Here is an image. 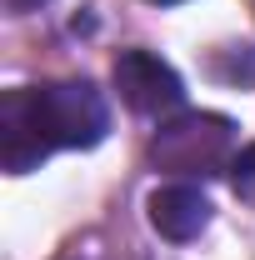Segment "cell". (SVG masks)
Listing matches in <instances>:
<instances>
[{
  "label": "cell",
  "mask_w": 255,
  "mask_h": 260,
  "mask_svg": "<svg viewBox=\"0 0 255 260\" xmlns=\"http://www.w3.org/2000/svg\"><path fill=\"white\" fill-rule=\"evenodd\" d=\"M150 160L155 170L180 175V180L220 175L235 160V120H225L215 110H180L150 140Z\"/></svg>",
  "instance_id": "obj_2"
},
{
  "label": "cell",
  "mask_w": 255,
  "mask_h": 260,
  "mask_svg": "<svg viewBox=\"0 0 255 260\" xmlns=\"http://www.w3.org/2000/svg\"><path fill=\"white\" fill-rule=\"evenodd\" d=\"M110 130V105L90 80L15 85L0 100V165L30 175L55 150H90Z\"/></svg>",
  "instance_id": "obj_1"
},
{
  "label": "cell",
  "mask_w": 255,
  "mask_h": 260,
  "mask_svg": "<svg viewBox=\"0 0 255 260\" xmlns=\"http://www.w3.org/2000/svg\"><path fill=\"white\" fill-rule=\"evenodd\" d=\"M115 90L135 115H180L185 85L175 65H165L150 50H120L115 55Z\"/></svg>",
  "instance_id": "obj_3"
},
{
  "label": "cell",
  "mask_w": 255,
  "mask_h": 260,
  "mask_svg": "<svg viewBox=\"0 0 255 260\" xmlns=\"http://www.w3.org/2000/svg\"><path fill=\"white\" fill-rule=\"evenodd\" d=\"M150 225L165 240H195L200 230L210 225V200L195 190L190 180H175V185H160L150 195Z\"/></svg>",
  "instance_id": "obj_4"
},
{
  "label": "cell",
  "mask_w": 255,
  "mask_h": 260,
  "mask_svg": "<svg viewBox=\"0 0 255 260\" xmlns=\"http://www.w3.org/2000/svg\"><path fill=\"white\" fill-rule=\"evenodd\" d=\"M155 5H175V0H155Z\"/></svg>",
  "instance_id": "obj_7"
},
{
  "label": "cell",
  "mask_w": 255,
  "mask_h": 260,
  "mask_svg": "<svg viewBox=\"0 0 255 260\" xmlns=\"http://www.w3.org/2000/svg\"><path fill=\"white\" fill-rule=\"evenodd\" d=\"M230 185H235V195L255 210V145H245V150L230 160Z\"/></svg>",
  "instance_id": "obj_5"
},
{
  "label": "cell",
  "mask_w": 255,
  "mask_h": 260,
  "mask_svg": "<svg viewBox=\"0 0 255 260\" xmlns=\"http://www.w3.org/2000/svg\"><path fill=\"white\" fill-rule=\"evenodd\" d=\"M35 5H45V0H10V10H35Z\"/></svg>",
  "instance_id": "obj_6"
}]
</instances>
